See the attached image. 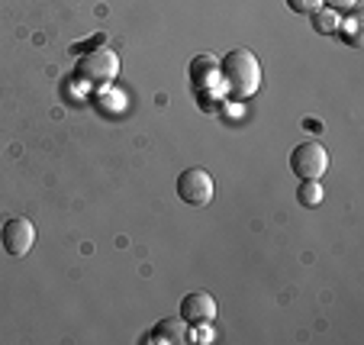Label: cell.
<instances>
[{
    "instance_id": "2",
    "label": "cell",
    "mask_w": 364,
    "mask_h": 345,
    "mask_svg": "<svg viewBox=\"0 0 364 345\" xmlns=\"http://www.w3.org/2000/svg\"><path fill=\"white\" fill-rule=\"evenodd\" d=\"M119 75V55L107 46H97L77 58V78L90 87H107Z\"/></svg>"
},
{
    "instance_id": "5",
    "label": "cell",
    "mask_w": 364,
    "mask_h": 345,
    "mask_svg": "<svg viewBox=\"0 0 364 345\" xmlns=\"http://www.w3.org/2000/svg\"><path fill=\"white\" fill-rule=\"evenodd\" d=\"M33 242H36V226L29 220H23V216L7 220L4 223V229H0V245H4V252H7L10 258L29 255Z\"/></svg>"
},
{
    "instance_id": "8",
    "label": "cell",
    "mask_w": 364,
    "mask_h": 345,
    "mask_svg": "<svg viewBox=\"0 0 364 345\" xmlns=\"http://www.w3.org/2000/svg\"><path fill=\"white\" fill-rule=\"evenodd\" d=\"M220 78V62H216V55H210V52H203V55H197L191 62V84L193 90H206L210 84Z\"/></svg>"
},
{
    "instance_id": "4",
    "label": "cell",
    "mask_w": 364,
    "mask_h": 345,
    "mask_svg": "<svg viewBox=\"0 0 364 345\" xmlns=\"http://www.w3.org/2000/svg\"><path fill=\"white\" fill-rule=\"evenodd\" d=\"M213 178H210V171H203V168H187V171H181L178 178V197L187 203V207H206V203L213 201Z\"/></svg>"
},
{
    "instance_id": "6",
    "label": "cell",
    "mask_w": 364,
    "mask_h": 345,
    "mask_svg": "<svg viewBox=\"0 0 364 345\" xmlns=\"http://www.w3.org/2000/svg\"><path fill=\"white\" fill-rule=\"evenodd\" d=\"M181 317L187 319V326H203V323H213L216 317V300L206 294V290H193L181 300Z\"/></svg>"
},
{
    "instance_id": "10",
    "label": "cell",
    "mask_w": 364,
    "mask_h": 345,
    "mask_svg": "<svg viewBox=\"0 0 364 345\" xmlns=\"http://www.w3.org/2000/svg\"><path fill=\"white\" fill-rule=\"evenodd\" d=\"M296 201H300V207H319L323 203V184L319 181H300Z\"/></svg>"
},
{
    "instance_id": "1",
    "label": "cell",
    "mask_w": 364,
    "mask_h": 345,
    "mask_svg": "<svg viewBox=\"0 0 364 345\" xmlns=\"http://www.w3.org/2000/svg\"><path fill=\"white\" fill-rule=\"evenodd\" d=\"M220 78L235 100H248L255 90L262 87V62L248 48H232L220 62Z\"/></svg>"
},
{
    "instance_id": "7",
    "label": "cell",
    "mask_w": 364,
    "mask_h": 345,
    "mask_svg": "<svg viewBox=\"0 0 364 345\" xmlns=\"http://www.w3.org/2000/svg\"><path fill=\"white\" fill-rule=\"evenodd\" d=\"M191 339V329H187V319L184 317H168L161 319L155 329L145 336V342H168V345H184Z\"/></svg>"
},
{
    "instance_id": "13",
    "label": "cell",
    "mask_w": 364,
    "mask_h": 345,
    "mask_svg": "<svg viewBox=\"0 0 364 345\" xmlns=\"http://www.w3.org/2000/svg\"><path fill=\"white\" fill-rule=\"evenodd\" d=\"M323 7L336 10V14H351L358 7V0H323Z\"/></svg>"
},
{
    "instance_id": "14",
    "label": "cell",
    "mask_w": 364,
    "mask_h": 345,
    "mask_svg": "<svg viewBox=\"0 0 364 345\" xmlns=\"http://www.w3.org/2000/svg\"><path fill=\"white\" fill-rule=\"evenodd\" d=\"M193 339H197V342H206V339H213V329H197Z\"/></svg>"
},
{
    "instance_id": "12",
    "label": "cell",
    "mask_w": 364,
    "mask_h": 345,
    "mask_svg": "<svg viewBox=\"0 0 364 345\" xmlns=\"http://www.w3.org/2000/svg\"><path fill=\"white\" fill-rule=\"evenodd\" d=\"M287 7L294 14H313V10L323 7V0H287Z\"/></svg>"
},
{
    "instance_id": "9",
    "label": "cell",
    "mask_w": 364,
    "mask_h": 345,
    "mask_svg": "<svg viewBox=\"0 0 364 345\" xmlns=\"http://www.w3.org/2000/svg\"><path fill=\"white\" fill-rule=\"evenodd\" d=\"M309 16H313V29L323 36H336L338 26H342V14H336V10H329V7L313 10Z\"/></svg>"
},
{
    "instance_id": "3",
    "label": "cell",
    "mask_w": 364,
    "mask_h": 345,
    "mask_svg": "<svg viewBox=\"0 0 364 345\" xmlns=\"http://www.w3.org/2000/svg\"><path fill=\"white\" fill-rule=\"evenodd\" d=\"M290 168L300 181H319L329 171V152L319 142H300L290 155Z\"/></svg>"
},
{
    "instance_id": "11",
    "label": "cell",
    "mask_w": 364,
    "mask_h": 345,
    "mask_svg": "<svg viewBox=\"0 0 364 345\" xmlns=\"http://www.w3.org/2000/svg\"><path fill=\"white\" fill-rule=\"evenodd\" d=\"M336 36H342V39L348 42L351 48H358V46H361V20H358V16H348V20H342V26H338Z\"/></svg>"
}]
</instances>
